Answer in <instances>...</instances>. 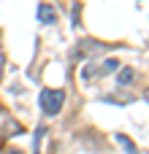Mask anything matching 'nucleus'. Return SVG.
<instances>
[{
    "instance_id": "4",
    "label": "nucleus",
    "mask_w": 149,
    "mask_h": 154,
    "mask_svg": "<svg viewBox=\"0 0 149 154\" xmlns=\"http://www.w3.org/2000/svg\"><path fill=\"white\" fill-rule=\"evenodd\" d=\"M117 73H119V76H117V84H119V87H125V84H130V81L136 79V70H133V68H119Z\"/></svg>"
},
{
    "instance_id": "5",
    "label": "nucleus",
    "mask_w": 149,
    "mask_h": 154,
    "mask_svg": "<svg viewBox=\"0 0 149 154\" xmlns=\"http://www.w3.org/2000/svg\"><path fill=\"white\" fill-rule=\"evenodd\" d=\"M117 141H119V143H122V146H125V149H128L130 154H138V149H136V143H133V141H130L128 135H117Z\"/></svg>"
},
{
    "instance_id": "2",
    "label": "nucleus",
    "mask_w": 149,
    "mask_h": 154,
    "mask_svg": "<svg viewBox=\"0 0 149 154\" xmlns=\"http://www.w3.org/2000/svg\"><path fill=\"white\" fill-rule=\"evenodd\" d=\"M38 19H41L43 24H54V22H57V11H54L49 3H41V5H38Z\"/></svg>"
},
{
    "instance_id": "6",
    "label": "nucleus",
    "mask_w": 149,
    "mask_h": 154,
    "mask_svg": "<svg viewBox=\"0 0 149 154\" xmlns=\"http://www.w3.org/2000/svg\"><path fill=\"white\" fill-rule=\"evenodd\" d=\"M41 135H43V127H35V135H33V154H38V149H41Z\"/></svg>"
},
{
    "instance_id": "3",
    "label": "nucleus",
    "mask_w": 149,
    "mask_h": 154,
    "mask_svg": "<svg viewBox=\"0 0 149 154\" xmlns=\"http://www.w3.org/2000/svg\"><path fill=\"white\" fill-rule=\"evenodd\" d=\"M117 70H119V60H114V57H111V60H103V62H100V68H98V73H103V76L117 73Z\"/></svg>"
},
{
    "instance_id": "9",
    "label": "nucleus",
    "mask_w": 149,
    "mask_h": 154,
    "mask_svg": "<svg viewBox=\"0 0 149 154\" xmlns=\"http://www.w3.org/2000/svg\"><path fill=\"white\" fill-rule=\"evenodd\" d=\"M144 97H147V100H149V89H147V92H144Z\"/></svg>"
},
{
    "instance_id": "8",
    "label": "nucleus",
    "mask_w": 149,
    "mask_h": 154,
    "mask_svg": "<svg viewBox=\"0 0 149 154\" xmlns=\"http://www.w3.org/2000/svg\"><path fill=\"white\" fill-rule=\"evenodd\" d=\"M11 154H19V149H11Z\"/></svg>"
},
{
    "instance_id": "1",
    "label": "nucleus",
    "mask_w": 149,
    "mask_h": 154,
    "mask_svg": "<svg viewBox=\"0 0 149 154\" xmlns=\"http://www.w3.org/2000/svg\"><path fill=\"white\" fill-rule=\"evenodd\" d=\"M38 103H41V111L46 116H57L60 108H62V103H65V92L62 89H41Z\"/></svg>"
},
{
    "instance_id": "7",
    "label": "nucleus",
    "mask_w": 149,
    "mask_h": 154,
    "mask_svg": "<svg viewBox=\"0 0 149 154\" xmlns=\"http://www.w3.org/2000/svg\"><path fill=\"white\" fill-rule=\"evenodd\" d=\"M3 65H5V60H3V54H0V79H3Z\"/></svg>"
}]
</instances>
